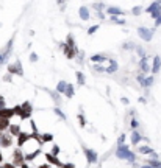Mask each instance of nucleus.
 Listing matches in <instances>:
<instances>
[{"label": "nucleus", "instance_id": "49530a36", "mask_svg": "<svg viewBox=\"0 0 161 168\" xmlns=\"http://www.w3.org/2000/svg\"><path fill=\"white\" fill-rule=\"evenodd\" d=\"M13 109H14V114H16V115H20V114H22V106H20V105H16Z\"/></svg>", "mask_w": 161, "mask_h": 168}, {"label": "nucleus", "instance_id": "79ce46f5", "mask_svg": "<svg viewBox=\"0 0 161 168\" xmlns=\"http://www.w3.org/2000/svg\"><path fill=\"white\" fill-rule=\"evenodd\" d=\"M141 13H142V8H141V6H133V8H132V14H133V16H139Z\"/></svg>", "mask_w": 161, "mask_h": 168}, {"label": "nucleus", "instance_id": "4c0bfd02", "mask_svg": "<svg viewBox=\"0 0 161 168\" xmlns=\"http://www.w3.org/2000/svg\"><path fill=\"white\" fill-rule=\"evenodd\" d=\"M130 128H132L133 131H135V129H138V128H139V122H138V120H136L135 117H132V118H130Z\"/></svg>", "mask_w": 161, "mask_h": 168}, {"label": "nucleus", "instance_id": "3c124183", "mask_svg": "<svg viewBox=\"0 0 161 168\" xmlns=\"http://www.w3.org/2000/svg\"><path fill=\"white\" fill-rule=\"evenodd\" d=\"M58 168H75V165L74 164H64V165H61Z\"/></svg>", "mask_w": 161, "mask_h": 168}, {"label": "nucleus", "instance_id": "cd10ccee", "mask_svg": "<svg viewBox=\"0 0 161 168\" xmlns=\"http://www.w3.org/2000/svg\"><path fill=\"white\" fill-rule=\"evenodd\" d=\"M74 95H75V87H74V84H67V89H66V93H64V97H66L67 100H70V98H74Z\"/></svg>", "mask_w": 161, "mask_h": 168}, {"label": "nucleus", "instance_id": "6e6d98bb", "mask_svg": "<svg viewBox=\"0 0 161 168\" xmlns=\"http://www.w3.org/2000/svg\"><path fill=\"white\" fill-rule=\"evenodd\" d=\"M120 101H122V105H128V103H130V100H128V98H120Z\"/></svg>", "mask_w": 161, "mask_h": 168}, {"label": "nucleus", "instance_id": "8fccbe9b", "mask_svg": "<svg viewBox=\"0 0 161 168\" xmlns=\"http://www.w3.org/2000/svg\"><path fill=\"white\" fill-rule=\"evenodd\" d=\"M95 14H97V19H100V20H105V13H103V11H97Z\"/></svg>", "mask_w": 161, "mask_h": 168}, {"label": "nucleus", "instance_id": "5701e85b", "mask_svg": "<svg viewBox=\"0 0 161 168\" xmlns=\"http://www.w3.org/2000/svg\"><path fill=\"white\" fill-rule=\"evenodd\" d=\"M53 114H55L56 117H58V118L61 120V122H67V115L61 111V108H60V106H55V108H53Z\"/></svg>", "mask_w": 161, "mask_h": 168}, {"label": "nucleus", "instance_id": "bf43d9fd", "mask_svg": "<svg viewBox=\"0 0 161 168\" xmlns=\"http://www.w3.org/2000/svg\"><path fill=\"white\" fill-rule=\"evenodd\" d=\"M19 168H30V167H28V165H27V162H25V164H23V165H20Z\"/></svg>", "mask_w": 161, "mask_h": 168}, {"label": "nucleus", "instance_id": "5fc2aeb1", "mask_svg": "<svg viewBox=\"0 0 161 168\" xmlns=\"http://www.w3.org/2000/svg\"><path fill=\"white\" fill-rule=\"evenodd\" d=\"M38 168H53V165H50V164H44V165H39Z\"/></svg>", "mask_w": 161, "mask_h": 168}, {"label": "nucleus", "instance_id": "c756f323", "mask_svg": "<svg viewBox=\"0 0 161 168\" xmlns=\"http://www.w3.org/2000/svg\"><path fill=\"white\" fill-rule=\"evenodd\" d=\"M10 125H11V122H10L8 118L0 117V131H2V132L8 131V128H10Z\"/></svg>", "mask_w": 161, "mask_h": 168}, {"label": "nucleus", "instance_id": "f3484780", "mask_svg": "<svg viewBox=\"0 0 161 168\" xmlns=\"http://www.w3.org/2000/svg\"><path fill=\"white\" fill-rule=\"evenodd\" d=\"M30 137H31V134H28V132H20L19 135H17V146L19 148H22L23 145H25V143L30 140Z\"/></svg>", "mask_w": 161, "mask_h": 168}, {"label": "nucleus", "instance_id": "c9c22d12", "mask_svg": "<svg viewBox=\"0 0 161 168\" xmlns=\"http://www.w3.org/2000/svg\"><path fill=\"white\" fill-rule=\"evenodd\" d=\"M64 42H66L69 47H77L75 39H74V36H72V34H67V37H66V41H64Z\"/></svg>", "mask_w": 161, "mask_h": 168}, {"label": "nucleus", "instance_id": "aec40b11", "mask_svg": "<svg viewBox=\"0 0 161 168\" xmlns=\"http://www.w3.org/2000/svg\"><path fill=\"white\" fill-rule=\"evenodd\" d=\"M0 117L11 120L13 117H16V114H14V109H13V108H3V109H0Z\"/></svg>", "mask_w": 161, "mask_h": 168}, {"label": "nucleus", "instance_id": "6ab92c4d", "mask_svg": "<svg viewBox=\"0 0 161 168\" xmlns=\"http://www.w3.org/2000/svg\"><path fill=\"white\" fill-rule=\"evenodd\" d=\"M8 132H10L13 137H17V135L22 132V128H20L19 123H11L10 128H8Z\"/></svg>", "mask_w": 161, "mask_h": 168}, {"label": "nucleus", "instance_id": "09e8293b", "mask_svg": "<svg viewBox=\"0 0 161 168\" xmlns=\"http://www.w3.org/2000/svg\"><path fill=\"white\" fill-rule=\"evenodd\" d=\"M124 143H125V134H120L117 139V145H124Z\"/></svg>", "mask_w": 161, "mask_h": 168}, {"label": "nucleus", "instance_id": "ddd939ff", "mask_svg": "<svg viewBox=\"0 0 161 168\" xmlns=\"http://www.w3.org/2000/svg\"><path fill=\"white\" fill-rule=\"evenodd\" d=\"M44 157H45L47 164H50V165H53V167H56V168L63 165V162L58 159V156H53L52 153H45V154H44Z\"/></svg>", "mask_w": 161, "mask_h": 168}, {"label": "nucleus", "instance_id": "f03ea898", "mask_svg": "<svg viewBox=\"0 0 161 168\" xmlns=\"http://www.w3.org/2000/svg\"><path fill=\"white\" fill-rule=\"evenodd\" d=\"M13 44H14V37H11L10 41L6 42L5 49H3L2 52H0V69H2V66H5L6 59L11 56V52H13Z\"/></svg>", "mask_w": 161, "mask_h": 168}, {"label": "nucleus", "instance_id": "4d7b16f0", "mask_svg": "<svg viewBox=\"0 0 161 168\" xmlns=\"http://www.w3.org/2000/svg\"><path fill=\"white\" fill-rule=\"evenodd\" d=\"M56 3L61 5V6H64V5H66V0H56Z\"/></svg>", "mask_w": 161, "mask_h": 168}, {"label": "nucleus", "instance_id": "423d86ee", "mask_svg": "<svg viewBox=\"0 0 161 168\" xmlns=\"http://www.w3.org/2000/svg\"><path fill=\"white\" fill-rule=\"evenodd\" d=\"M13 164L16 167H20V165L25 164V153H23L22 148H19V146L13 151Z\"/></svg>", "mask_w": 161, "mask_h": 168}, {"label": "nucleus", "instance_id": "dca6fc26", "mask_svg": "<svg viewBox=\"0 0 161 168\" xmlns=\"http://www.w3.org/2000/svg\"><path fill=\"white\" fill-rule=\"evenodd\" d=\"M45 92L50 95V98H52V101L55 103L56 106H60L61 105V101H63V98H61V93H58L56 90H49V89H45Z\"/></svg>", "mask_w": 161, "mask_h": 168}, {"label": "nucleus", "instance_id": "6e6552de", "mask_svg": "<svg viewBox=\"0 0 161 168\" xmlns=\"http://www.w3.org/2000/svg\"><path fill=\"white\" fill-rule=\"evenodd\" d=\"M138 34H139V37L142 39V41L150 42L152 39H153V30H150L147 27H139L138 28Z\"/></svg>", "mask_w": 161, "mask_h": 168}, {"label": "nucleus", "instance_id": "b1692460", "mask_svg": "<svg viewBox=\"0 0 161 168\" xmlns=\"http://www.w3.org/2000/svg\"><path fill=\"white\" fill-rule=\"evenodd\" d=\"M39 153H41V148L33 149V151H30V153H25V162L35 161V157H36V156H39Z\"/></svg>", "mask_w": 161, "mask_h": 168}, {"label": "nucleus", "instance_id": "9b49d317", "mask_svg": "<svg viewBox=\"0 0 161 168\" xmlns=\"http://www.w3.org/2000/svg\"><path fill=\"white\" fill-rule=\"evenodd\" d=\"M103 66H105V69H107L105 73H110V75H113L119 69V64L116 62V59H111V58H108L105 62H103Z\"/></svg>", "mask_w": 161, "mask_h": 168}, {"label": "nucleus", "instance_id": "a18cd8bd", "mask_svg": "<svg viewBox=\"0 0 161 168\" xmlns=\"http://www.w3.org/2000/svg\"><path fill=\"white\" fill-rule=\"evenodd\" d=\"M30 61H31V62H38V61H39V56H38L35 52L30 53Z\"/></svg>", "mask_w": 161, "mask_h": 168}, {"label": "nucleus", "instance_id": "7ed1b4c3", "mask_svg": "<svg viewBox=\"0 0 161 168\" xmlns=\"http://www.w3.org/2000/svg\"><path fill=\"white\" fill-rule=\"evenodd\" d=\"M60 49H61V52L66 55V58L67 59H74V58H77V55H78V49L77 47H69L66 42H61L60 44Z\"/></svg>", "mask_w": 161, "mask_h": 168}, {"label": "nucleus", "instance_id": "680f3d73", "mask_svg": "<svg viewBox=\"0 0 161 168\" xmlns=\"http://www.w3.org/2000/svg\"><path fill=\"white\" fill-rule=\"evenodd\" d=\"M142 168H153V167H152V165H149V164H147V165H144Z\"/></svg>", "mask_w": 161, "mask_h": 168}, {"label": "nucleus", "instance_id": "a878e982", "mask_svg": "<svg viewBox=\"0 0 161 168\" xmlns=\"http://www.w3.org/2000/svg\"><path fill=\"white\" fill-rule=\"evenodd\" d=\"M153 83H155L153 75H149V76H146V79H144V83L141 84V87H144V89H149V87L153 86Z\"/></svg>", "mask_w": 161, "mask_h": 168}, {"label": "nucleus", "instance_id": "2eb2a0df", "mask_svg": "<svg viewBox=\"0 0 161 168\" xmlns=\"http://www.w3.org/2000/svg\"><path fill=\"white\" fill-rule=\"evenodd\" d=\"M78 16H80V19H82L83 22H88L91 19V11H89V8L88 6H82L78 10Z\"/></svg>", "mask_w": 161, "mask_h": 168}, {"label": "nucleus", "instance_id": "c85d7f7f", "mask_svg": "<svg viewBox=\"0 0 161 168\" xmlns=\"http://www.w3.org/2000/svg\"><path fill=\"white\" fill-rule=\"evenodd\" d=\"M110 20L113 23H116V25H125L127 20L122 19V16H110Z\"/></svg>", "mask_w": 161, "mask_h": 168}, {"label": "nucleus", "instance_id": "39448f33", "mask_svg": "<svg viewBox=\"0 0 161 168\" xmlns=\"http://www.w3.org/2000/svg\"><path fill=\"white\" fill-rule=\"evenodd\" d=\"M22 114L19 115V118L22 120H30L31 118V114H33V105H31V101H23L22 103Z\"/></svg>", "mask_w": 161, "mask_h": 168}, {"label": "nucleus", "instance_id": "864d4df0", "mask_svg": "<svg viewBox=\"0 0 161 168\" xmlns=\"http://www.w3.org/2000/svg\"><path fill=\"white\" fill-rule=\"evenodd\" d=\"M3 168H17V167H16V165L11 162V164H5V165H3Z\"/></svg>", "mask_w": 161, "mask_h": 168}, {"label": "nucleus", "instance_id": "9d476101", "mask_svg": "<svg viewBox=\"0 0 161 168\" xmlns=\"http://www.w3.org/2000/svg\"><path fill=\"white\" fill-rule=\"evenodd\" d=\"M13 140H14V137L10 132H2V135H0V146L10 148V146H13Z\"/></svg>", "mask_w": 161, "mask_h": 168}, {"label": "nucleus", "instance_id": "1a4fd4ad", "mask_svg": "<svg viewBox=\"0 0 161 168\" xmlns=\"http://www.w3.org/2000/svg\"><path fill=\"white\" fill-rule=\"evenodd\" d=\"M150 58L146 55L144 58H141L139 59V72H142V73H149V72H152V64H150Z\"/></svg>", "mask_w": 161, "mask_h": 168}, {"label": "nucleus", "instance_id": "f257e3e1", "mask_svg": "<svg viewBox=\"0 0 161 168\" xmlns=\"http://www.w3.org/2000/svg\"><path fill=\"white\" fill-rule=\"evenodd\" d=\"M116 157L124 159V161H128V162H132V164H135V161H136V154H135V153H132L130 148H128V146L125 145V143H124V145H117Z\"/></svg>", "mask_w": 161, "mask_h": 168}, {"label": "nucleus", "instance_id": "c03bdc74", "mask_svg": "<svg viewBox=\"0 0 161 168\" xmlns=\"http://www.w3.org/2000/svg\"><path fill=\"white\" fill-rule=\"evenodd\" d=\"M2 81H5V83H13V75H11V73L3 75V76H2Z\"/></svg>", "mask_w": 161, "mask_h": 168}, {"label": "nucleus", "instance_id": "f704fd0d", "mask_svg": "<svg viewBox=\"0 0 161 168\" xmlns=\"http://www.w3.org/2000/svg\"><path fill=\"white\" fill-rule=\"evenodd\" d=\"M92 70H94V72H99V73L107 72V69H105V66H103V64H92Z\"/></svg>", "mask_w": 161, "mask_h": 168}, {"label": "nucleus", "instance_id": "de8ad7c7", "mask_svg": "<svg viewBox=\"0 0 161 168\" xmlns=\"http://www.w3.org/2000/svg\"><path fill=\"white\" fill-rule=\"evenodd\" d=\"M52 154H53V156H58V154H60V146H58V145H53V146H52Z\"/></svg>", "mask_w": 161, "mask_h": 168}, {"label": "nucleus", "instance_id": "052dcab7", "mask_svg": "<svg viewBox=\"0 0 161 168\" xmlns=\"http://www.w3.org/2000/svg\"><path fill=\"white\" fill-rule=\"evenodd\" d=\"M3 162V154H2V151H0V164Z\"/></svg>", "mask_w": 161, "mask_h": 168}, {"label": "nucleus", "instance_id": "0eeeda50", "mask_svg": "<svg viewBox=\"0 0 161 168\" xmlns=\"http://www.w3.org/2000/svg\"><path fill=\"white\" fill-rule=\"evenodd\" d=\"M146 13H147V14H150L153 19H158L159 16H161V3L153 2L152 5H149V6L146 8Z\"/></svg>", "mask_w": 161, "mask_h": 168}, {"label": "nucleus", "instance_id": "4be33fe9", "mask_svg": "<svg viewBox=\"0 0 161 168\" xmlns=\"http://www.w3.org/2000/svg\"><path fill=\"white\" fill-rule=\"evenodd\" d=\"M105 11H107L110 16H124V14H125V11H122L119 6H108Z\"/></svg>", "mask_w": 161, "mask_h": 168}, {"label": "nucleus", "instance_id": "ea45409f", "mask_svg": "<svg viewBox=\"0 0 161 168\" xmlns=\"http://www.w3.org/2000/svg\"><path fill=\"white\" fill-rule=\"evenodd\" d=\"M99 28H100V25H92V27H89V28H88V34H89V36L95 34L99 31Z\"/></svg>", "mask_w": 161, "mask_h": 168}, {"label": "nucleus", "instance_id": "f8f14e48", "mask_svg": "<svg viewBox=\"0 0 161 168\" xmlns=\"http://www.w3.org/2000/svg\"><path fill=\"white\" fill-rule=\"evenodd\" d=\"M83 153H85V156H86V161L89 162V164H95L99 161V154L95 153L94 149H91V148H83Z\"/></svg>", "mask_w": 161, "mask_h": 168}, {"label": "nucleus", "instance_id": "7c9ffc66", "mask_svg": "<svg viewBox=\"0 0 161 168\" xmlns=\"http://www.w3.org/2000/svg\"><path fill=\"white\" fill-rule=\"evenodd\" d=\"M67 84H69L67 81H60L58 84H56V92L64 95V93H66V89H67Z\"/></svg>", "mask_w": 161, "mask_h": 168}, {"label": "nucleus", "instance_id": "e433bc0d", "mask_svg": "<svg viewBox=\"0 0 161 168\" xmlns=\"http://www.w3.org/2000/svg\"><path fill=\"white\" fill-rule=\"evenodd\" d=\"M135 53L139 56V59H141V58H144V56H146V52H144V49H142V47H139V45H136V49H135Z\"/></svg>", "mask_w": 161, "mask_h": 168}, {"label": "nucleus", "instance_id": "473e14b6", "mask_svg": "<svg viewBox=\"0 0 161 168\" xmlns=\"http://www.w3.org/2000/svg\"><path fill=\"white\" fill-rule=\"evenodd\" d=\"M77 118H78V123H80V126H82V128H86V117H85V114H83V112H80V114L77 115Z\"/></svg>", "mask_w": 161, "mask_h": 168}, {"label": "nucleus", "instance_id": "20e7f679", "mask_svg": "<svg viewBox=\"0 0 161 168\" xmlns=\"http://www.w3.org/2000/svg\"><path fill=\"white\" fill-rule=\"evenodd\" d=\"M6 70H8V73H11L13 76H14V75L23 76V69H22V64H20L19 59L14 61V62H11V64H8V66H6Z\"/></svg>", "mask_w": 161, "mask_h": 168}, {"label": "nucleus", "instance_id": "4468645a", "mask_svg": "<svg viewBox=\"0 0 161 168\" xmlns=\"http://www.w3.org/2000/svg\"><path fill=\"white\" fill-rule=\"evenodd\" d=\"M159 70H161V58L156 55L152 58V75H156Z\"/></svg>", "mask_w": 161, "mask_h": 168}, {"label": "nucleus", "instance_id": "bb28decb", "mask_svg": "<svg viewBox=\"0 0 161 168\" xmlns=\"http://www.w3.org/2000/svg\"><path fill=\"white\" fill-rule=\"evenodd\" d=\"M75 78H77V84L78 86H85L86 84V76H85V73L83 72H75Z\"/></svg>", "mask_w": 161, "mask_h": 168}, {"label": "nucleus", "instance_id": "72a5a7b5", "mask_svg": "<svg viewBox=\"0 0 161 168\" xmlns=\"http://www.w3.org/2000/svg\"><path fill=\"white\" fill-rule=\"evenodd\" d=\"M92 10H95V13H97V11L107 10V8H105V3H103V2H95V3L92 5Z\"/></svg>", "mask_w": 161, "mask_h": 168}, {"label": "nucleus", "instance_id": "0e129e2a", "mask_svg": "<svg viewBox=\"0 0 161 168\" xmlns=\"http://www.w3.org/2000/svg\"><path fill=\"white\" fill-rule=\"evenodd\" d=\"M0 168H3V167H0Z\"/></svg>", "mask_w": 161, "mask_h": 168}, {"label": "nucleus", "instance_id": "58836bf2", "mask_svg": "<svg viewBox=\"0 0 161 168\" xmlns=\"http://www.w3.org/2000/svg\"><path fill=\"white\" fill-rule=\"evenodd\" d=\"M122 49L130 52V50H135V49H136V45H135L133 42H124V44H122Z\"/></svg>", "mask_w": 161, "mask_h": 168}, {"label": "nucleus", "instance_id": "603ef678", "mask_svg": "<svg viewBox=\"0 0 161 168\" xmlns=\"http://www.w3.org/2000/svg\"><path fill=\"white\" fill-rule=\"evenodd\" d=\"M3 108H6V106H5V98L0 95V109H3Z\"/></svg>", "mask_w": 161, "mask_h": 168}, {"label": "nucleus", "instance_id": "393cba45", "mask_svg": "<svg viewBox=\"0 0 161 168\" xmlns=\"http://www.w3.org/2000/svg\"><path fill=\"white\" fill-rule=\"evenodd\" d=\"M138 153L139 154H149V156H152L155 151H153V148H152V146L144 145V146H138Z\"/></svg>", "mask_w": 161, "mask_h": 168}, {"label": "nucleus", "instance_id": "a19ab883", "mask_svg": "<svg viewBox=\"0 0 161 168\" xmlns=\"http://www.w3.org/2000/svg\"><path fill=\"white\" fill-rule=\"evenodd\" d=\"M146 76H147V75H146V73H142V72H139V73L136 75V81L139 83V86L144 83V79H146Z\"/></svg>", "mask_w": 161, "mask_h": 168}, {"label": "nucleus", "instance_id": "37998d69", "mask_svg": "<svg viewBox=\"0 0 161 168\" xmlns=\"http://www.w3.org/2000/svg\"><path fill=\"white\" fill-rule=\"evenodd\" d=\"M77 62L78 64H83L85 62V52H78V55H77Z\"/></svg>", "mask_w": 161, "mask_h": 168}, {"label": "nucleus", "instance_id": "2f4dec72", "mask_svg": "<svg viewBox=\"0 0 161 168\" xmlns=\"http://www.w3.org/2000/svg\"><path fill=\"white\" fill-rule=\"evenodd\" d=\"M41 142L42 143H50V142H53V134H50V132L41 134Z\"/></svg>", "mask_w": 161, "mask_h": 168}, {"label": "nucleus", "instance_id": "e2e57ef3", "mask_svg": "<svg viewBox=\"0 0 161 168\" xmlns=\"http://www.w3.org/2000/svg\"><path fill=\"white\" fill-rule=\"evenodd\" d=\"M156 2H158V3H161V0H156Z\"/></svg>", "mask_w": 161, "mask_h": 168}, {"label": "nucleus", "instance_id": "412c9836", "mask_svg": "<svg viewBox=\"0 0 161 168\" xmlns=\"http://www.w3.org/2000/svg\"><path fill=\"white\" fill-rule=\"evenodd\" d=\"M142 140V135L139 134V131L138 129H135L132 134H130V142H132V145H139V142Z\"/></svg>", "mask_w": 161, "mask_h": 168}, {"label": "nucleus", "instance_id": "69168bd1", "mask_svg": "<svg viewBox=\"0 0 161 168\" xmlns=\"http://www.w3.org/2000/svg\"><path fill=\"white\" fill-rule=\"evenodd\" d=\"M159 168H161V167H159Z\"/></svg>", "mask_w": 161, "mask_h": 168}, {"label": "nucleus", "instance_id": "a211bd4d", "mask_svg": "<svg viewBox=\"0 0 161 168\" xmlns=\"http://www.w3.org/2000/svg\"><path fill=\"white\" fill-rule=\"evenodd\" d=\"M108 58H107V55H103V53H97V55H92L91 58H89V61L92 62V64H103Z\"/></svg>", "mask_w": 161, "mask_h": 168}, {"label": "nucleus", "instance_id": "13d9d810", "mask_svg": "<svg viewBox=\"0 0 161 168\" xmlns=\"http://www.w3.org/2000/svg\"><path fill=\"white\" fill-rule=\"evenodd\" d=\"M138 101H139V103H142V105H146V98H142V97H141V98H138Z\"/></svg>", "mask_w": 161, "mask_h": 168}]
</instances>
